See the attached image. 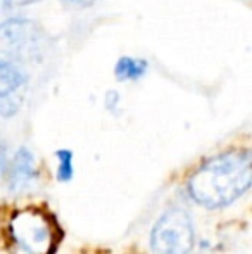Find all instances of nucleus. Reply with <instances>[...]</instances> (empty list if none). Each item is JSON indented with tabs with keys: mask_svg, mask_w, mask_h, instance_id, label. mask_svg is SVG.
<instances>
[{
	"mask_svg": "<svg viewBox=\"0 0 252 254\" xmlns=\"http://www.w3.org/2000/svg\"><path fill=\"white\" fill-rule=\"evenodd\" d=\"M252 184L249 151H228L205 161L189 180L195 202L211 209L225 207L244 195Z\"/></svg>",
	"mask_w": 252,
	"mask_h": 254,
	"instance_id": "obj_1",
	"label": "nucleus"
},
{
	"mask_svg": "<svg viewBox=\"0 0 252 254\" xmlns=\"http://www.w3.org/2000/svg\"><path fill=\"white\" fill-rule=\"evenodd\" d=\"M9 235L24 254H54L59 244V227L47 211L30 207L12 214Z\"/></svg>",
	"mask_w": 252,
	"mask_h": 254,
	"instance_id": "obj_2",
	"label": "nucleus"
},
{
	"mask_svg": "<svg viewBox=\"0 0 252 254\" xmlns=\"http://www.w3.org/2000/svg\"><path fill=\"white\" fill-rule=\"evenodd\" d=\"M44 31L26 17H9L0 23V61L21 66L37 61L44 49Z\"/></svg>",
	"mask_w": 252,
	"mask_h": 254,
	"instance_id": "obj_3",
	"label": "nucleus"
},
{
	"mask_svg": "<svg viewBox=\"0 0 252 254\" xmlns=\"http://www.w3.org/2000/svg\"><path fill=\"white\" fill-rule=\"evenodd\" d=\"M155 254H189L194 248V227L187 211L180 207L166 211L155 223L151 235Z\"/></svg>",
	"mask_w": 252,
	"mask_h": 254,
	"instance_id": "obj_4",
	"label": "nucleus"
},
{
	"mask_svg": "<svg viewBox=\"0 0 252 254\" xmlns=\"http://www.w3.org/2000/svg\"><path fill=\"white\" fill-rule=\"evenodd\" d=\"M26 90L28 74L21 66L0 61V116H16L24 102Z\"/></svg>",
	"mask_w": 252,
	"mask_h": 254,
	"instance_id": "obj_5",
	"label": "nucleus"
},
{
	"mask_svg": "<svg viewBox=\"0 0 252 254\" xmlns=\"http://www.w3.org/2000/svg\"><path fill=\"white\" fill-rule=\"evenodd\" d=\"M9 170V185L12 190L19 192L30 187L37 178V166H35V157L31 151L26 147H21L16 152L10 164H7Z\"/></svg>",
	"mask_w": 252,
	"mask_h": 254,
	"instance_id": "obj_6",
	"label": "nucleus"
},
{
	"mask_svg": "<svg viewBox=\"0 0 252 254\" xmlns=\"http://www.w3.org/2000/svg\"><path fill=\"white\" fill-rule=\"evenodd\" d=\"M149 63L145 59L123 56L114 66V74L119 81H137L147 73Z\"/></svg>",
	"mask_w": 252,
	"mask_h": 254,
	"instance_id": "obj_7",
	"label": "nucleus"
},
{
	"mask_svg": "<svg viewBox=\"0 0 252 254\" xmlns=\"http://www.w3.org/2000/svg\"><path fill=\"white\" fill-rule=\"evenodd\" d=\"M59 159V168H57V180L61 182H69L74 175V168H73V152L67 151V149H61V151L55 152Z\"/></svg>",
	"mask_w": 252,
	"mask_h": 254,
	"instance_id": "obj_8",
	"label": "nucleus"
},
{
	"mask_svg": "<svg viewBox=\"0 0 252 254\" xmlns=\"http://www.w3.org/2000/svg\"><path fill=\"white\" fill-rule=\"evenodd\" d=\"M9 161H7V145L3 142V138L0 137V170H5Z\"/></svg>",
	"mask_w": 252,
	"mask_h": 254,
	"instance_id": "obj_9",
	"label": "nucleus"
},
{
	"mask_svg": "<svg viewBox=\"0 0 252 254\" xmlns=\"http://www.w3.org/2000/svg\"><path fill=\"white\" fill-rule=\"evenodd\" d=\"M62 2L69 3L73 7H80V9H87V7H92L97 0H62Z\"/></svg>",
	"mask_w": 252,
	"mask_h": 254,
	"instance_id": "obj_10",
	"label": "nucleus"
},
{
	"mask_svg": "<svg viewBox=\"0 0 252 254\" xmlns=\"http://www.w3.org/2000/svg\"><path fill=\"white\" fill-rule=\"evenodd\" d=\"M30 2L31 0H2V5L5 9H17V7H23Z\"/></svg>",
	"mask_w": 252,
	"mask_h": 254,
	"instance_id": "obj_11",
	"label": "nucleus"
}]
</instances>
